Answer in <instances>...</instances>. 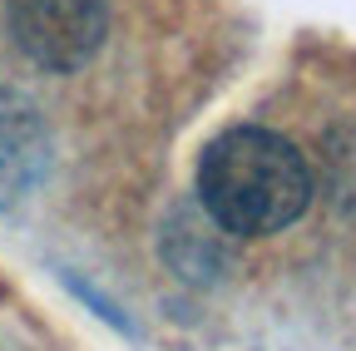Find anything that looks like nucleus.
<instances>
[{
  "label": "nucleus",
  "mask_w": 356,
  "mask_h": 351,
  "mask_svg": "<svg viewBox=\"0 0 356 351\" xmlns=\"http://www.w3.org/2000/svg\"><path fill=\"white\" fill-rule=\"evenodd\" d=\"M44 163H50V134L40 109L15 90H0V208L20 203L44 179Z\"/></svg>",
  "instance_id": "nucleus-3"
},
{
  "label": "nucleus",
  "mask_w": 356,
  "mask_h": 351,
  "mask_svg": "<svg viewBox=\"0 0 356 351\" xmlns=\"http://www.w3.org/2000/svg\"><path fill=\"white\" fill-rule=\"evenodd\" d=\"M198 203L222 233H282L312 203L307 158L273 129H228L198 158Z\"/></svg>",
  "instance_id": "nucleus-1"
},
{
  "label": "nucleus",
  "mask_w": 356,
  "mask_h": 351,
  "mask_svg": "<svg viewBox=\"0 0 356 351\" xmlns=\"http://www.w3.org/2000/svg\"><path fill=\"white\" fill-rule=\"evenodd\" d=\"M6 25L20 55L50 74L79 70L104 45V0H6Z\"/></svg>",
  "instance_id": "nucleus-2"
}]
</instances>
